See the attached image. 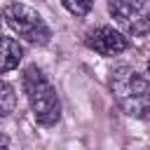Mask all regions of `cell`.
I'll use <instances>...</instances> for the list:
<instances>
[{
	"label": "cell",
	"mask_w": 150,
	"mask_h": 150,
	"mask_svg": "<svg viewBox=\"0 0 150 150\" xmlns=\"http://www.w3.org/2000/svg\"><path fill=\"white\" fill-rule=\"evenodd\" d=\"M108 12L127 35L143 38L150 33V5L145 0H110Z\"/></svg>",
	"instance_id": "cell-4"
},
{
	"label": "cell",
	"mask_w": 150,
	"mask_h": 150,
	"mask_svg": "<svg viewBox=\"0 0 150 150\" xmlns=\"http://www.w3.org/2000/svg\"><path fill=\"white\" fill-rule=\"evenodd\" d=\"M84 45L101 56H117L129 49V38L112 26H98L87 33Z\"/></svg>",
	"instance_id": "cell-5"
},
{
	"label": "cell",
	"mask_w": 150,
	"mask_h": 150,
	"mask_svg": "<svg viewBox=\"0 0 150 150\" xmlns=\"http://www.w3.org/2000/svg\"><path fill=\"white\" fill-rule=\"evenodd\" d=\"M110 94L120 110L129 117L145 120L150 117V80L148 75L136 73L129 66H117L108 80Z\"/></svg>",
	"instance_id": "cell-1"
},
{
	"label": "cell",
	"mask_w": 150,
	"mask_h": 150,
	"mask_svg": "<svg viewBox=\"0 0 150 150\" xmlns=\"http://www.w3.org/2000/svg\"><path fill=\"white\" fill-rule=\"evenodd\" d=\"M61 5L73 14V16H87L94 7V0H61Z\"/></svg>",
	"instance_id": "cell-8"
},
{
	"label": "cell",
	"mask_w": 150,
	"mask_h": 150,
	"mask_svg": "<svg viewBox=\"0 0 150 150\" xmlns=\"http://www.w3.org/2000/svg\"><path fill=\"white\" fill-rule=\"evenodd\" d=\"M21 59H23V47L14 38L5 35L2 38V73H9L12 68H16Z\"/></svg>",
	"instance_id": "cell-6"
},
{
	"label": "cell",
	"mask_w": 150,
	"mask_h": 150,
	"mask_svg": "<svg viewBox=\"0 0 150 150\" xmlns=\"http://www.w3.org/2000/svg\"><path fill=\"white\" fill-rule=\"evenodd\" d=\"M148 80H150V59H148Z\"/></svg>",
	"instance_id": "cell-9"
},
{
	"label": "cell",
	"mask_w": 150,
	"mask_h": 150,
	"mask_svg": "<svg viewBox=\"0 0 150 150\" xmlns=\"http://www.w3.org/2000/svg\"><path fill=\"white\" fill-rule=\"evenodd\" d=\"M28 105L33 110V117L40 127H54L61 120V101L56 96V89L47 80V75L38 66H28L21 77Z\"/></svg>",
	"instance_id": "cell-2"
},
{
	"label": "cell",
	"mask_w": 150,
	"mask_h": 150,
	"mask_svg": "<svg viewBox=\"0 0 150 150\" xmlns=\"http://www.w3.org/2000/svg\"><path fill=\"white\" fill-rule=\"evenodd\" d=\"M5 21L7 26L23 38L26 42L30 45H47L49 38H52V30L49 26L45 23V19L40 16V12H35L33 7L28 5H21V2H12L5 7Z\"/></svg>",
	"instance_id": "cell-3"
},
{
	"label": "cell",
	"mask_w": 150,
	"mask_h": 150,
	"mask_svg": "<svg viewBox=\"0 0 150 150\" xmlns=\"http://www.w3.org/2000/svg\"><path fill=\"white\" fill-rule=\"evenodd\" d=\"M14 103H16L14 87H12L9 82H2V84H0V112L7 117V115L14 110Z\"/></svg>",
	"instance_id": "cell-7"
}]
</instances>
